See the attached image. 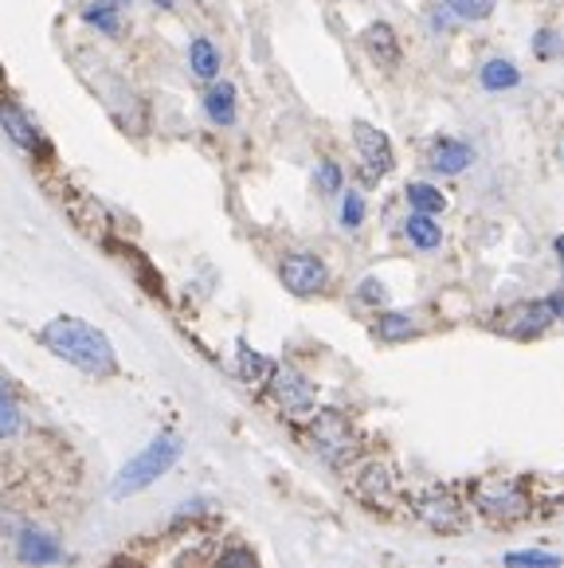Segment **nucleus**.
<instances>
[{"mask_svg": "<svg viewBox=\"0 0 564 568\" xmlns=\"http://www.w3.org/2000/svg\"><path fill=\"white\" fill-rule=\"evenodd\" d=\"M181 452H184L181 435H173V432L153 435L150 444L141 447V452L133 455V459L114 475V486H110V494H114V498H133V494L150 490L158 478H165L169 470L181 463Z\"/></svg>", "mask_w": 564, "mask_h": 568, "instance_id": "f03ea898", "label": "nucleus"}, {"mask_svg": "<svg viewBox=\"0 0 564 568\" xmlns=\"http://www.w3.org/2000/svg\"><path fill=\"white\" fill-rule=\"evenodd\" d=\"M189 68H192V75H197V79L212 83V79H216V71H220V51H216V43H212V40H192V48H189Z\"/></svg>", "mask_w": 564, "mask_h": 568, "instance_id": "6ab92c4d", "label": "nucleus"}, {"mask_svg": "<svg viewBox=\"0 0 564 568\" xmlns=\"http://www.w3.org/2000/svg\"><path fill=\"white\" fill-rule=\"evenodd\" d=\"M404 235L420 251H435L443 243V232H440V224H435V216H420V212H412V216H407Z\"/></svg>", "mask_w": 564, "mask_h": 568, "instance_id": "aec40b11", "label": "nucleus"}, {"mask_svg": "<svg viewBox=\"0 0 564 568\" xmlns=\"http://www.w3.org/2000/svg\"><path fill=\"white\" fill-rule=\"evenodd\" d=\"M20 427H24L20 400H17V393L0 381V439H12V435H20Z\"/></svg>", "mask_w": 564, "mask_h": 568, "instance_id": "412c9836", "label": "nucleus"}, {"mask_svg": "<svg viewBox=\"0 0 564 568\" xmlns=\"http://www.w3.org/2000/svg\"><path fill=\"white\" fill-rule=\"evenodd\" d=\"M349 486H353V494H357V501H365L369 510H392L396 506V475H392L389 463L381 459H365L357 470H353V478H349Z\"/></svg>", "mask_w": 564, "mask_h": 568, "instance_id": "6e6552de", "label": "nucleus"}, {"mask_svg": "<svg viewBox=\"0 0 564 568\" xmlns=\"http://www.w3.org/2000/svg\"><path fill=\"white\" fill-rule=\"evenodd\" d=\"M365 224V196L361 193H345V201H341V227H361Z\"/></svg>", "mask_w": 564, "mask_h": 568, "instance_id": "bb28decb", "label": "nucleus"}, {"mask_svg": "<svg viewBox=\"0 0 564 568\" xmlns=\"http://www.w3.org/2000/svg\"><path fill=\"white\" fill-rule=\"evenodd\" d=\"M125 12H130V0H91L83 9V20L99 32L118 36L125 24Z\"/></svg>", "mask_w": 564, "mask_h": 568, "instance_id": "ddd939ff", "label": "nucleus"}, {"mask_svg": "<svg viewBox=\"0 0 564 568\" xmlns=\"http://www.w3.org/2000/svg\"><path fill=\"white\" fill-rule=\"evenodd\" d=\"M556 255H561V267H564V235H556Z\"/></svg>", "mask_w": 564, "mask_h": 568, "instance_id": "2f4dec72", "label": "nucleus"}, {"mask_svg": "<svg viewBox=\"0 0 564 568\" xmlns=\"http://www.w3.org/2000/svg\"><path fill=\"white\" fill-rule=\"evenodd\" d=\"M0 83H4V68H0Z\"/></svg>", "mask_w": 564, "mask_h": 568, "instance_id": "72a5a7b5", "label": "nucleus"}, {"mask_svg": "<svg viewBox=\"0 0 564 568\" xmlns=\"http://www.w3.org/2000/svg\"><path fill=\"white\" fill-rule=\"evenodd\" d=\"M361 43H365V51L376 59V63H384V68H392L400 59V43H396V32H392L384 20H376V24L365 28V36H361Z\"/></svg>", "mask_w": 564, "mask_h": 568, "instance_id": "2eb2a0df", "label": "nucleus"}, {"mask_svg": "<svg viewBox=\"0 0 564 568\" xmlns=\"http://www.w3.org/2000/svg\"><path fill=\"white\" fill-rule=\"evenodd\" d=\"M266 393H271V400L279 404L282 416H291V419L310 416V412H314V400H318L306 373L294 365H274L271 381H266Z\"/></svg>", "mask_w": 564, "mask_h": 568, "instance_id": "423d86ee", "label": "nucleus"}, {"mask_svg": "<svg viewBox=\"0 0 564 568\" xmlns=\"http://www.w3.org/2000/svg\"><path fill=\"white\" fill-rule=\"evenodd\" d=\"M235 373H240L251 388H266V381H271V373H274V361L255 353L248 342H240L235 345Z\"/></svg>", "mask_w": 564, "mask_h": 568, "instance_id": "4468645a", "label": "nucleus"}, {"mask_svg": "<svg viewBox=\"0 0 564 568\" xmlns=\"http://www.w3.org/2000/svg\"><path fill=\"white\" fill-rule=\"evenodd\" d=\"M212 568H263V565H259L255 549H248V545H228V549L212 560Z\"/></svg>", "mask_w": 564, "mask_h": 568, "instance_id": "393cba45", "label": "nucleus"}, {"mask_svg": "<svg viewBox=\"0 0 564 568\" xmlns=\"http://www.w3.org/2000/svg\"><path fill=\"white\" fill-rule=\"evenodd\" d=\"M407 204H412V212H420V216H435V212L447 209V196L435 189V184H423V181H412L404 189Z\"/></svg>", "mask_w": 564, "mask_h": 568, "instance_id": "a211bd4d", "label": "nucleus"}, {"mask_svg": "<svg viewBox=\"0 0 564 568\" xmlns=\"http://www.w3.org/2000/svg\"><path fill=\"white\" fill-rule=\"evenodd\" d=\"M353 142H357V153H361V165H365V173H369V184H373L376 176L392 173L396 158H392V142H389L384 130H376V125H369V122H353Z\"/></svg>", "mask_w": 564, "mask_h": 568, "instance_id": "9d476101", "label": "nucleus"}, {"mask_svg": "<svg viewBox=\"0 0 564 568\" xmlns=\"http://www.w3.org/2000/svg\"><path fill=\"white\" fill-rule=\"evenodd\" d=\"M306 444L314 447V452L322 455L330 467H345L349 459H357L361 435H357V427L341 416V412L322 408V412H310Z\"/></svg>", "mask_w": 564, "mask_h": 568, "instance_id": "7ed1b4c3", "label": "nucleus"}, {"mask_svg": "<svg viewBox=\"0 0 564 568\" xmlns=\"http://www.w3.org/2000/svg\"><path fill=\"white\" fill-rule=\"evenodd\" d=\"M537 51H541V59H553V55H561V43H556V36L553 32H537Z\"/></svg>", "mask_w": 564, "mask_h": 568, "instance_id": "c756f323", "label": "nucleus"}, {"mask_svg": "<svg viewBox=\"0 0 564 568\" xmlns=\"http://www.w3.org/2000/svg\"><path fill=\"white\" fill-rule=\"evenodd\" d=\"M376 337L381 342H407V337H415V322L407 314H396V310H384L376 318Z\"/></svg>", "mask_w": 564, "mask_h": 568, "instance_id": "4be33fe9", "label": "nucleus"}, {"mask_svg": "<svg viewBox=\"0 0 564 568\" xmlns=\"http://www.w3.org/2000/svg\"><path fill=\"white\" fill-rule=\"evenodd\" d=\"M12 552H17V560L28 568H51L67 557L63 541H59L51 529H43L40 521H20V526L12 529Z\"/></svg>", "mask_w": 564, "mask_h": 568, "instance_id": "0eeeda50", "label": "nucleus"}, {"mask_svg": "<svg viewBox=\"0 0 564 568\" xmlns=\"http://www.w3.org/2000/svg\"><path fill=\"white\" fill-rule=\"evenodd\" d=\"M471 506L490 521H525L533 514V498L517 478H479L471 486Z\"/></svg>", "mask_w": 564, "mask_h": 568, "instance_id": "20e7f679", "label": "nucleus"}, {"mask_svg": "<svg viewBox=\"0 0 564 568\" xmlns=\"http://www.w3.org/2000/svg\"><path fill=\"white\" fill-rule=\"evenodd\" d=\"M0 130L12 138V145H20V150L32 153V158L48 153V142H43V134L36 130V122L17 106V102H0Z\"/></svg>", "mask_w": 564, "mask_h": 568, "instance_id": "f8f14e48", "label": "nucleus"}, {"mask_svg": "<svg viewBox=\"0 0 564 568\" xmlns=\"http://www.w3.org/2000/svg\"><path fill=\"white\" fill-rule=\"evenodd\" d=\"M158 4H161V9H173V4H177V0H158Z\"/></svg>", "mask_w": 564, "mask_h": 568, "instance_id": "473e14b6", "label": "nucleus"}, {"mask_svg": "<svg viewBox=\"0 0 564 568\" xmlns=\"http://www.w3.org/2000/svg\"><path fill=\"white\" fill-rule=\"evenodd\" d=\"M471 165V145L466 142H455V138H440V142L432 145V169L435 173H463V169Z\"/></svg>", "mask_w": 564, "mask_h": 568, "instance_id": "dca6fc26", "label": "nucleus"}, {"mask_svg": "<svg viewBox=\"0 0 564 568\" xmlns=\"http://www.w3.org/2000/svg\"><path fill=\"white\" fill-rule=\"evenodd\" d=\"M204 114L216 125L235 122V87L232 83H212L204 91Z\"/></svg>", "mask_w": 564, "mask_h": 568, "instance_id": "f3484780", "label": "nucleus"}, {"mask_svg": "<svg viewBox=\"0 0 564 568\" xmlns=\"http://www.w3.org/2000/svg\"><path fill=\"white\" fill-rule=\"evenodd\" d=\"M548 306H553L556 318H564V291H561V294H553V298H548Z\"/></svg>", "mask_w": 564, "mask_h": 568, "instance_id": "7c9ffc66", "label": "nucleus"}, {"mask_svg": "<svg viewBox=\"0 0 564 568\" xmlns=\"http://www.w3.org/2000/svg\"><path fill=\"white\" fill-rule=\"evenodd\" d=\"M553 318L556 314L548 302H517V306H510L498 318V329L510 337H537L553 326Z\"/></svg>", "mask_w": 564, "mask_h": 568, "instance_id": "9b49d317", "label": "nucleus"}, {"mask_svg": "<svg viewBox=\"0 0 564 568\" xmlns=\"http://www.w3.org/2000/svg\"><path fill=\"white\" fill-rule=\"evenodd\" d=\"M318 189H322V193H338L341 189V169L333 165V161H322V165H318Z\"/></svg>", "mask_w": 564, "mask_h": 568, "instance_id": "cd10ccee", "label": "nucleus"}, {"mask_svg": "<svg viewBox=\"0 0 564 568\" xmlns=\"http://www.w3.org/2000/svg\"><path fill=\"white\" fill-rule=\"evenodd\" d=\"M517 68L514 63H506V59H490L486 68H482V87L486 91H510V87H517Z\"/></svg>", "mask_w": 564, "mask_h": 568, "instance_id": "5701e85b", "label": "nucleus"}, {"mask_svg": "<svg viewBox=\"0 0 564 568\" xmlns=\"http://www.w3.org/2000/svg\"><path fill=\"white\" fill-rule=\"evenodd\" d=\"M40 345L48 353H56L63 365L79 368L87 376H114L118 373V353L114 342L102 334L99 326H91L87 318H71L59 314L40 329Z\"/></svg>", "mask_w": 564, "mask_h": 568, "instance_id": "f257e3e1", "label": "nucleus"}, {"mask_svg": "<svg viewBox=\"0 0 564 568\" xmlns=\"http://www.w3.org/2000/svg\"><path fill=\"white\" fill-rule=\"evenodd\" d=\"M443 4L463 20H486L494 12V0H443Z\"/></svg>", "mask_w": 564, "mask_h": 568, "instance_id": "a878e982", "label": "nucleus"}, {"mask_svg": "<svg viewBox=\"0 0 564 568\" xmlns=\"http://www.w3.org/2000/svg\"><path fill=\"white\" fill-rule=\"evenodd\" d=\"M506 568H561L556 552L525 549V552H506Z\"/></svg>", "mask_w": 564, "mask_h": 568, "instance_id": "b1692460", "label": "nucleus"}, {"mask_svg": "<svg viewBox=\"0 0 564 568\" xmlns=\"http://www.w3.org/2000/svg\"><path fill=\"white\" fill-rule=\"evenodd\" d=\"M412 514L432 534H463L466 529L463 498L455 490H447V486H427V490L412 494Z\"/></svg>", "mask_w": 564, "mask_h": 568, "instance_id": "39448f33", "label": "nucleus"}, {"mask_svg": "<svg viewBox=\"0 0 564 568\" xmlns=\"http://www.w3.org/2000/svg\"><path fill=\"white\" fill-rule=\"evenodd\" d=\"M279 278L299 298H314V294H322L330 286V267L318 255H310V251H294V255H286L279 263Z\"/></svg>", "mask_w": 564, "mask_h": 568, "instance_id": "1a4fd4ad", "label": "nucleus"}, {"mask_svg": "<svg viewBox=\"0 0 564 568\" xmlns=\"http://www.w3.org/2000/svg\"><path fill=\"white\" fill-rule=\"evenodd\" d=\"M357 298L369 302V306H384V302H389V291H384V283H376V278H365V283L357 286Z\"/></svg>", "mask_w": 564, "mask_h": 568, "instance_id": "c85d7f7f", "label": "nucleus"}]
</instances>
